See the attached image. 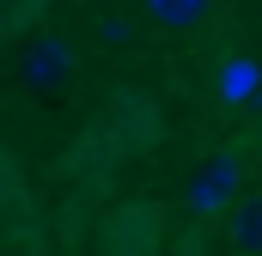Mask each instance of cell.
Segmentation results:
<instances>
[{"mask_svg":"<svg viewBox=\"0 0 262 256\" xmlns=\"http://www.w3.org/2000/svg\"><path fill=\"white\" fill-rule=\"evenodd\" d=\"M67 73H73V43L67 37H31L25 55H18V79L31 92H61Z\"/></svg>","mask_w":262,"mask_h":256,"instance_id":"1","label":"cell"},{"mask_svg":"<svg viewBox=\"0 0 262 256\" xmlns=\"http://www.w3.org/2000/svg\"><path fill=\"white\" fill-rule=\"evenodd\" d=\"M232 201H238V159L232 153H213L195 177H189V207L195 214H226Z\"/></svg>","mask_w":262,"mask_h":256,"instance_id":"2","label":"cell"},{"mask_svg":"<svg viewBox=\"0 0 262 256\" xmlns=\"http://www.w3.org/2000/svg\"><path fill=\"white\" fill-rule=\"evenodd\" d=\"M226 238H232L244 256H262V195H244V201H232Z\"/></svg>","mask_w":262,"mask_h":256,"instance_id":"3","label":"cell"},{"mask_svg":"<svg viewBox=\"0 0 262 256\" xmlns=\"http://www.w3.org/2000/svg\"><path fill=\"white\" fill-rule=\"evenodd\" d=\"M140 6H146V18H152V25H165V31H189V25L207 18V6H213V0H140Z\"/></svg>","mask_w":262,"mask_h":256,"instance_id":"4","label":"cell"},{"mask_svg":"<svg viewBox=\"0 0 262 256\" xmlns=\"http://www.w3.org/2000/svg\"><path fill=\"white\" fill-rule=\"evenodd\" d=\"M220 92H226V104H244V98L256 92V67H250V61H232L226 73H220Z\"/></svg>","mask_w":262,"mask_h":256,"instance_id":"5","label":"cell"},{"mask_svg":"<svg viewBox=\"0 0 262 256\" xmlns=\"http://www.w3.org/2000/svg\"><path fill=\"white\" fill-rule=\"evenodd\" d=\"M98 37H104V43H128L134 31H128V18H104V25H98Z\"/></svg>","mask_w":262,"mask_h":256,"instance_id":"6","label":"cell"}]
</instances>
